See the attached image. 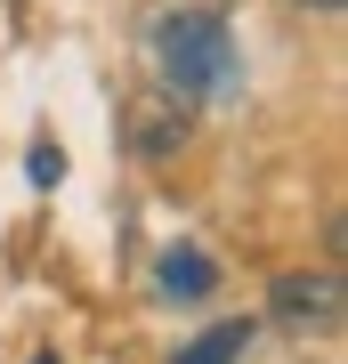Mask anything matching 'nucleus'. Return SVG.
Instances as JSON below:
<instances>
[{
  "mask_svg": "<svg viewBox=\"0 0 348 364\" xmlns=\"http://www.w3.org/2000/svg\"><path fill=\"white\" fill-rule=\"evenodd\" d=\"M154 49V73L170 97H243V57H235V33L219 9H170L146 33Z\"/></svg>",
  "mask_w": 348,
  "mask_h": 364,
  "instance_id": "obj_1",
  "label": "nucleus"
},
{
  "mask_svg": "<svg viewBox=\"0 0 348 364\" xmlns=\"http://www.w3.org/2000/svg\"><path fill=\"white\" fill-rule=\"evenodd\" d=\"M275 324H292V332H332L340 324V275L324 267V275H284L275 284Z\"/></svg>",
  "mask_w": 348,
  "mask_h": 364,
  "instance_id": "obj_2",
  "label": "nucleus"
},
{
  "mask_svg": "<svg viewBox=\"0 0 348 364\" xmlns=\"http://www.w3.org/2000/svg\"><path fill=\"white\" fill-rule=\"evenodd\" d=\"M154 284H162V299L194 308V299H211V291H219V267H211L194 243H170V251H162V267H154Z\"/></svg>",
  "mask_w": 348,
  "mask_h": 364,
  "instance_id": "obj_3",
  "label": "nucleus"
},
{
  "mask_svg": "<svg viewBox=\"0 0 348 364\" xmlns=\"http://www.w3.org/2000/svg\"><path fill=\"white\" fill-rule=\"evenodd\" d=\"M243 348H251V324H243V316H227V324H211L203 340H186L170 364H235Z\"/></svg>",
  "mask_w": 348,
  "mask_h": 364,
  "instance_id": "obj_4",
  "label": "nucleus"
},
{
  "mask_svg": "<svg viewBox=\"0 0 348 364\" xmlns=\"http://www.w3.org/2000/svg\"><path fill=\"white\" fill-rule=\"evenodd\" d=\"M25 178H33V186H57V178H65V146H57V138H33Z\"/></svg>",
  "mask_w": 348,
  "mask_h": 364,
  "instance_id": "obj_5",
  "label": "nucleus"
},
{
  "mask_svg": "<svg viewBox=\"0 0 348 364\" xmlns=\"http://www.w3.org/2000/svg\"><path fill=\"white\" fill-rule=\"evenodd\" d=\"M300 9H316V16H332V9H348V0H300Z\"/></svg>",
  "mask_w": 348,
  "mask_h": 364,
  "instance_id": "obj_6",
  "label": "nucleus"
},
{
  "mask_svg": "<svg viewBox=\"0 0 348 364\" xmlns=\"http://www.w3.org/2000/svg\"><path fill=\"white\" fill-rule=\"evenodd\" d=\"M41 364H57V356H41Z\"/></svg>",
  "mask_w": 348,
  "mask_h": 364,
  "instance_id": "obj_7",
  "label": "nucleus"
}]
</instances>
